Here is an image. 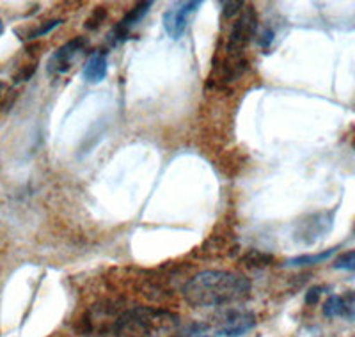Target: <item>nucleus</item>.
Instances as JSON below:
<instances>
[{
	"label": "nucleus",
	"mask_w": 355,
	"mask_h": 337,
	"mask_svg": "<svg viewBox=\"0 0 355 337\" xmlns=\"http://www.w3.org/2000/svg\"><path fill=\"white\" fill-rule=\"evenodd\" d=\"M109 73V60H107L105 50H94L85 60L84 68H82V76L89 84H100L107 78Z\"/></svg>",
	"instance_id": "obj_7"
},
{
	"label": "nucleus",
	"mask_w": 355,
	"mask_h": 337,
	"mask_svg": "<svg viewBox=\"0 0 355 337\" xmlns=\"http://www.w3.org/2000/svg\"><path fill=\"white\" fill-rule=\"evenodd\" d=\"M322 311L323 316L329 318V320L343 316V300H341V295H331V297L325 300V304H323Z\"/></svg>",
	"instance_id": "obj_10"
},
{
	"label": "nucleus",
	"mask_w": 355,
	"mask_h": 337,
	"mask_svg": "<svg viewBox=\"0 0 355 337\" xmlns=\"http://www.w3.org/2000/svg\"><path fill=\"white\" fill-rule=\"evenodd\" d=\"M174 337H210V327L201 321H194V323L183 327Z\"/></svg>",
	"instance_id": "obj_11"
},
{
	"label": "nucleus",
	"mask_w": 355,
	"mask_h": 337,
	"mask_svg": "<svg viewBox=\"0 0 355 337\" xmlns=\"http://www.w3.org/2000/svg\"><path fill=\"white\" fill-rule=\"evenodd\" d=\"M64 24V20H50V21H44V24H41L40 27L36 28V31H33V33L28 34L27 40H36V37L40 36H44V34H49L50 31H53L55 27H59V25Z\"/></svg>",
	"instance_id": "obj_14"
},
{
	"label": "nucleus",
	"mask_w": 355,
	"mask_h": 337,
	"mask_svg": "<svg viewBox=\"0 0 355 337\" xmlns=\"http://www.w3.org/2000/svg\"><path fill=\"white\" fill-rule=\"evenodd\" d=\"M4 87H6L4 82H0V96H2V93H4Z\"/></svg>",
	"instance_id": "obj_19"
},
{
	"label": "nucleus",
	"mask_w": 355,
	"mask_h": 337,
	"mask_svg": "<svg viewBox=\"0 0 355 337\" xmlns=\"http://www.w3.org/2000/svg\"><path fill=\"white\" fill-rule=\"evenodd\" d=\"M2 31H4V24H2V20H0V34H2Z\"/></svg>",
	"instance_id": "obj_20"
},
{
	"label": "nucleus",
	"mask_w": 355,
	"mask_h": 337,
	"mask_svg": "<svg viewBox=\"0 0 355 337\" xmlns=\"http://www.w3.org/2000/svg\"><path fill=\"white\" fill-rule=\"evenodd\" d=\"M325 291H329L327 286H313L311 289H307V293H306V297H304V300H306L307 305H316Z\"/></svg>",
	"instance_id": "obj_15"
},
{
	"label": "nucleus",
	"mask_w": 355,
	"mask_h": 337,
	"mask_svg": "<svg viewBox=\"0 0 355 337\" xmlns=\"http://www.w3.org/2000/svg\"><path fill=\"white\" fill-rule=\"evenodd\" d=\"M202 2H176L164 12V28L171 40H180L185 34L190 18L194 17Z\"/></svg>",
	"instance_id": "obj_4"
},
{
	"label": "nucleus",
	"mask_w": 355,
	"mask_h": 337,
	"mask_svg": "<svg viewBox=\"0 0 355 337\" xmlns=\"http://www.w3.org/2000/svg\"><path fill=\"white\" fill-rule=\"evenodd\" d=\"M87 46V40L84 36H77L64 43L50 55L46 62V71L52 76H61L73 68V62L82 55Z\"/></svg>",
	"instance_id": "obj_3"
},
{
	"label": "nucleus",
	"mask_w": 355,
	"mask_h": 337,
	"mask_svg": "<svg viewBox=\"0 0 355 337\" xmlns=\"http://www.w3.org/2000/svg\"><path fill=\"white\" fill-rule=\"evenodd\" d=\"M151 6H153V2L148 0V2H139L135 8L130 9L125 17L117 21V25H114L112 31L109 33V37H107V40H109L110 46H119V44H123L125 41H128L132 31L137 27L139 21L150 12Z\"/></svg>",
	"instance_id": "obj_6"
},
{
	"label": "nucleus",
	"mask_w": 355,
	"mask_h": 337,
	"mask_svg": "<svg viewBox=\"0 0 355 337\" xmlns=\"http://www.w3.org/2000/svg\"><path fill=\"white\" fill-rule=\"evenodd\" d=\"M105 17H107L105 8H96V9H94L93 15L87 18V24H85V27L91 28V31H96V28L100 27L101 24H103Z\"/></svg>",
	"instance_id": "obj_16"
},
{
	"label": "nucleus",
	"mask_w": 355,
	"mask_h": 337,
	"mask_svg": "<svg viewBox=\"0 0 355 337\" xmlns=\"http://www.w3.org/2000/svg\"><path fill=\"white\" fill-rule=\"evenodd\" d=\"M274 37H275V33L272 31V28H263L261 33L258 34V43L261 49H268L272 43H274Z\"/></svg>",
	"instance_id": "obj_17"
},
{
	"label": "nucleus",
	"mask_w": 355,
	"mask_h": 337,
	"mask_svg": "<svg viewBox=\"0 0 355 337\" xmlns=\"http://www.w3.org/2000/svg\"><path fill=\"white\" fill-rule=\"evenodd\" d=\"M338 250V247H332V249L323 250V252L318 254H304V256H297V257H291L284 263V266H311V265H318V263L327 261L329 257Z\"/></svg>",
	"instance_id": "obj_8"
},
{
	"label": "nucleus",
	"mask_w": 355,
	"mask_h": 337,
	"mask_svg": "<svg viewBox=\"0 0 355 337\" xmlns=\"http://www.w3.org/2000/svg\"><path fill=\"white\" fill-rule=\"evenodd\" d=\"M341 300H343V320L354 323L355 321V289L347 291L345 295H341Z\"/></svg>",
	"instance_id": "obj_13"
},
{
	"label": "nucleus",
	"mask_w": 355,
	"mask_h": 337,
	"mask_svg": "<svg viewBox=\"0 0 355 337\" xmlns=\"http://www.w3.org/2000/svg\"><path fill=\"white\" fill-rule=\"evenodd\" d=\"M334 215L336 209H332V211L311 213V215L304 217L302 221L297 222L293 231L297 241L311 245L325 236L332 229V224H334Z\"/></svg>",
	"instance_id": "obj_2"
},
{
	"label": "nucleus",
	"mask_w": 355,
	"mask_h": 337,
	"mask_svg": "<svg viewBox=\"0 0 355 337\" xmlns=\"http://www.w3.org/2000/svg\"><path fill=\"white\" fill-rule=\"evenodd\" d=\"M224 6V17H233V15H236L239 12L240 8H243V2H227V4H222Z\"/></svg>",
	"instance_id": "obj_18"
},
{
	"label": "nucleus",
	"mask_w": 355,
	"mask_h": 337,
	"mask_svg": "<svg viewBox=\"0 0 355 337\" xmlns=\"http://www.w3.org/2000/svg\"><path fill=\"white\" fill-rule=\"evenodd\" d=\"M183 298L192 307H222L243 300L250 293V281L240 273L206 270L189 279L182 289Z\"/></svg>",
	"instance_id": "obj_1"
},
{
	"label": "nucleus",
	"mask_w": 355,
	"mask_h": 337,
	"mask_svg": "<svg viewBox=\"0 0 355 337\" xmlns=\"http://www.w3.org/2000/svg\"><path fill=\"white\" fill-rule=\"evenodd\" d=\"M256 323L258 321H256L254 313L233 309L220 318L215 334L218 337H242L254 329Z\"/></svg>",
	"instance_id": "obj_5"
},
{
	"label": "nucleus",
	"mask_w": 355,
	"mask_h": 337,
	"mask_svg": "<svg viewBox=\"0 0 355 337\" xmlns=\"http://www.w3.org/2000/svg\"><path fill=\"white\" fill-rule=\"evenodd\" d=\"M332 268L341 270V272H355V249L339 254L332 263Z\"/></svg>",
	"instance_id": "obj_12"
},
{
	"label": "nucleus",
	"mask_w": 355,
	"mask_h": 337,
	"mask_svg": "<svg viewBox=\"0 0 355 337\" xmlns=\"http://www.w3.org/2000/svg\"><path fill=\"white\" fill-rule=\"evenodd\" d=\"M242 263L249 268H263V266H270L274 263V256L265 252H259V250H249V252L243 256Z\"/></svg>",
	"instance_id": "obj_9"
}]
</instances>
